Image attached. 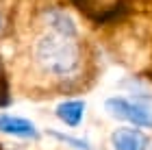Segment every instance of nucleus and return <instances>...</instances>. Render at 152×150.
I'll return each mask as SVG.
<instances>
[{
    "mask_svg": "<svg viewBox=\"0 0 152 150\" xmlns=\"http://www.w3.org/2000/svg\"><path fill=\"white\" fill-rule=\"evenodd\" d=\"M50 135H52V137H57L59 141H63V144H70V146H74V148H78V150H91L89 141H85V139H74V137H70V135L54 133V131H50Z\"/></svg>",
    "mask_w": 152,
    "mask_h": 150,
    "instance_id": "nucleus-7",
    "label": "nucleus"
},
{
    "mask_svg": "<svg viewBox=\"0 0 152 150\" xmlns=\"http://www.w3.org/2000/svg\"><path fill=\"white\" fill-rule=\"evenodd\" d=\"M44 24H46L48 33H57V35H65V37L78 35V29H76L74 20L63 9H57V7H50V9L44 11Z\"/></svg>",
    "mask_w": 152,
    "mask_h": 150,
    "instance_id": "nucleus-3",
    "label": "nucleus"
},
{
    "mask_svg": "<svg viewBox=\"0 0 152 150\" xmlns=\"http://www.w3.org/2000/svg\"><path fill=\"white\" fill-rule=\"evenodd\" d=\"M0 31H2V18H0Z\"/></svg>",
    "mask_w": 152,
    "mask_h": 150,
    "instance_id": "nucleus-9",
    "label": "nucleus"
},
{
    "mask_svg": "<svg viewBox=\"0 0 152 150\" xmlns=\"http://www.w3.org/2000/svg\"><path fill=\"white\" fill-rule=\"evenodd\" d=\"M109 115L126 120L133 126L152 128V96L150 94H133V96H113L104 102Z\"/></svg>",
    "mask_w": 152,
    "mask_h": 150,
    "instance_id": "nucleus-2",
    "label": "nucleus"
},
{
    "mask_svg": "<svg viewBox=\"0 0 152 150\" xmlns=\"http://www.w3.org/2000/svg\"><path fill=\"white\" fill-rule=\"evenodd\" d=\"M113 150H148V137L139 128H117L111 135Z\"/></svg>",
    "mask_w": 152,
    "mask_h": 150,
    "instance_id": "nucleus-5",
    "label": "nucleus"
},
{
    "mask_svg": "<svg viewBox=\"0 0 152 150\" xmlns=\"http://www.w3.org/2000/svg\"><path fill=\"white\" fill-rule=\"evenodd\" d=\"M11 102V96H9V89H7V83L4 78H0V107H7Z\"/></svg>",
    "mask_w": 152,
    "mask_h": 150,
    "instance_id": "nucleus-8",
    "label": "nucleus"
},
{
    "mask_svg": "<svg viewBox=\"0 0 152 150\" xmlns=\"http://www.w3.org/2000/svg\"><path fill=\"white\" fill-rule=\"evenodd\" d=\"M0 133L13 135V137H22V139H37L39 137L37 126L31 120L18 118V115H7V113L0 115Z\"/></svg>",
    "mask_w": 152,
    "mask_h": 150,
    "instance_id": "nucleus-4",
    "label": "nucleus"
},
{
    "mask_svg": "<svg viewBox=\"0 0 152 150\" xmlns=\"http://www.w3.org/2000/svg\"><path fill=\"white\" fill-rule=\"evenodd\" d=\"M0 78H2V70H0Z\"/></svg>",
    "mask_w": 152,
    "mask_h": 150,
    "instance_id": "nucleus-10",
    "label": "nucleus"
},
{
    "mask_svg": "<svg viewBox=\"0 0 152 150\" xmlns=\"http://www.w3.org/2000/svg\"><path fill=\"white\" fill-rule=\"evenodd\" d=\"M57 118L67 126H78L85 118V102L83 100H65L57 107Z\"/></svg>",
    "mask_w": 152,
    "mask_h": 150,
    "instance_id": "nucleus-6",
    "label": "nucleus"
},
{
    "mask_svg": "<svg viewBox=\"0 0 152 150\" xmlns=\"http://www.w3.org/2000/svg\"><path fill=\"white\" fill-rule=\"evenodd\" d=\"M35 61L54 78H72L83 61V48L76 37L44 33L35 42Z\"/></svg>",
    "mask_w": 152,
    "mask_h": 150,
    "instance_id": "nucleus-1",
    "label": "nucleus"
}]
</instances>
